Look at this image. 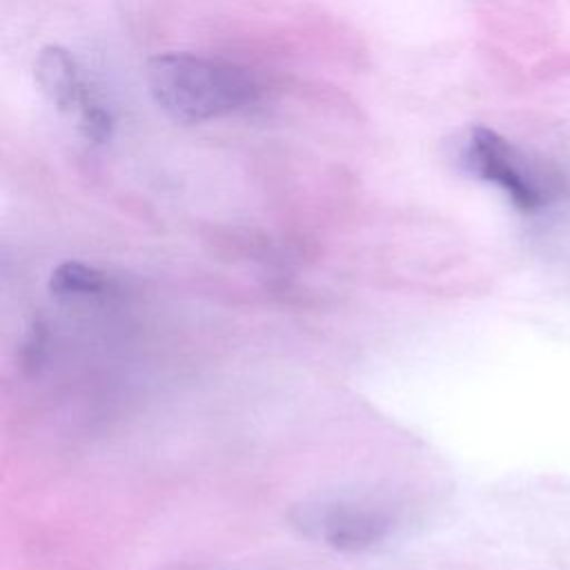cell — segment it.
I'll use <instances>...</instances> for the list:
<instances>
[{"instance_id": "277c9868", "label": "cell", "mask_w": 570, "mask_h": 570, "mask_svg": "<svg viewBox=\"0 0 570 570\" xmlns=\"http://www.w3.org/2000/svg\"><path fill=\"white\" fill-rule=\"evenodd\" d=\"M307 521L318 530L327 546L341 552L367 550L385 539L390 530V521L381 512L350 505L321 508V512Z\"/></svg>"}, {"instance_id": "8992f818", "label": "cell", "mask_w": 570, "mask_h": 570, "mask_svg": "<svg viewBox=\"0 0 570 570\" xmlns=\"http://www.w3.org/2000/svg\"><path fill=\"white\" fill-rule=\"evenodd\" d=\"M45 352V327L40 323H33V327L27 334L24 347H22V363L24 367H38Z\"/></svg>"}, {"instance_id": "3957f363", "label": "cell", "mask_w": 570, "mask_h": 570, "mask_svg": "<svg viewBox=\"0 0 570 570\" xmlns=\"http://www.w3.org/2000/svg\"><path fill=\"white\" fill-rule=\"evenodd\" d=\"M36 82L47 100L76 118L78 129L91 142H107L114 129L109 109L91 94L73 56L58 47L49 45L40 49L36 65H33Z\"/></svg>"}, {"instance_id": "6da1fadb", "label": "cell", "mask_w": 570, "mask_h": 570, "mask_svg": "<svg viewBox=\"0 0 570 570\" xmlns=\"http://www.w3.org/2000/svg\"><path fill=\"white\" fill-rule=\"evenodd\" d=\"M145 85L160 111L185 125L220 118L256 98L254 78L243 67L194 53L151 58Z\"/></svg>"}, {"instance_id": "5b68a950", "label": "cell", "mask_w": 570, "mask_h": 570, "mask_svg": "<svg viewBox=\"0 0 570 570\" xmlns=\"http://www.w3.org/2000/svg\"><path fill=\"white\" fill-rule=\"evenodd\" d=\"M105 285V276L82 263L67 261L60 263L49 278V289L58 296H87L100 292Z\"/></svg>"}, {"instance_id": "7a4b0ae2", "label": "cell", "mask_w": 570, "mask_h": 570, "mask_svg": "<svg viewBox=\"0 0 570 570\" xmlns=\"http://www.w3.org/2000/svg\"><path fill=\"white\" fill-rule=\"evenodd\" d=\"M468 174L494 183L523 212L543 207L557 191V176L541 169L519 147L488 127H472L459 147Z\"/></svg>"}]
</instances>
